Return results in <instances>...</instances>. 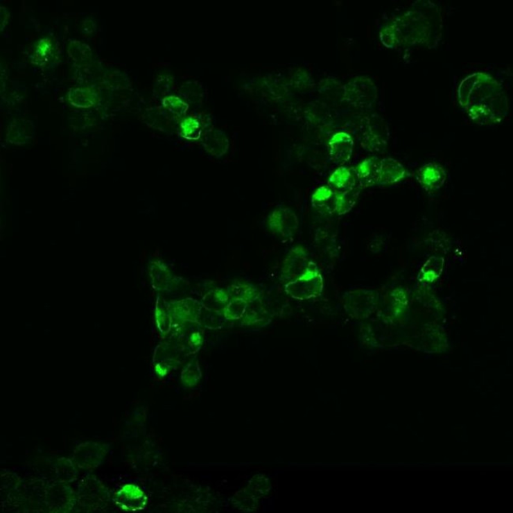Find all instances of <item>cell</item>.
I'll return each mask as SVG.
<instances>
[{
  "label": "cell",
  "mask_w": 513,
  "mask_h": 513,
  "mask_svg": "<svg viewBox=\"0 0 513 513\" xmlns=\"http://www.w3.org/2000/svg\"><path fill=\"white\" fill-rule=\"evenodd\" d=\"M412 9L399 16L380 33V39L385 47L426 46L435 48L442 35L443 19L437 5L420 2Z\"/></svg>",
  "instance_id": "1"
},
{
  "label": "cell",
  "mask_w": 513,
  "mask_h": 513,
  "mask_svg": "<svg viewBox=\"0 0 513 513\" xmlns=\"http://www.w3.org/2000/svg\"><path fill=\"white\" fill-rule=\"evenodd\" d=\"M458 98L460 107L477 124H497L510 112L508 96L503 85L487 73H473L462 80Z\"/></svg>",
  "instance_id": "2"
},
{
  "label": "cell",
  "mask_w": 513,
  "mask_h": 513,
  "mask_svg": "<svg viewBox=\"0 0 513 513\" xmlns=\"http://www.w3.org/2000/svg\"><path fill=\"white\" fill-rule=\"evenodd\" d=\"M323 278L315 262L311 261L306 271L300 277L285 284L284 292L296 300L315 299L322 293Z\"/></svg>",
  "instance_id": "3"
},
{
  "label": "cell",
  "mask_w": 513,
  "mask_h": 513,
  "mask_svg": "<svg viewBox=\"0 0 513 513\" xmlns=\"http://www.w3.org/2000/svg\"><path fill=\"white\" fill-rule=\"evenodd\" d=\"M377 98V87L368 77H356L345 85L344 99L352 106L370 107Z\"/></svg>",
  "instance_id": "4"
},
{
  "label": "cell",
  "mask_w": 513,
  "mask_h": 513,
  "mask_svg": "<svg viewBox=\"0 0 513 513\" xmlns=\"http://www.w3.org/2000/svg\"><path fill=\"white\" fill-rule=\"evenodd\" d=\"M361 146L369 152L385 150L389 139V128L384 119L370 116L363 119L361 126Z\"/></svg>",
  "instance_id": "5"
},
{
  "label": "cell",
  "mask_w": 513,
  "mask_h": 513,
  "mask_svg": "<svg viewBox=\"0 0 513 513\" xmlns=\"http://www.w3.org/2000/svg\"><path fill=\"white\" fill-rule=\"evenodd\" d=\"M267 226L275 235L288 239L297 233L299 221L292 209L281 207L272 210L268 216Z\"/></svg>",
  "instance_id": "6"
},
{
  "label": "cell",
  "mask_w": 513,
  "mask_h": 513,
  "mask_svg": "<svg viewBox=\"0 0 513 513\" xmlns=\"http://www.w3.org/2000/svg\"><path fill=\"white\" fill-rule=\"evenodd\" d=\"M311 261L309 253L304 247L296 246L290 249L282 263L281 281L286 284L300 277L306 271Z\"/></svg>",
  "instance_id": "7"
},
{
  "label": "cell",
  "mask_w": 513,
  "mask_h": 513,
  "mask_svg": "<svg viewBox=\"0 0 513 513\" xmlns=\"http://www.w3.org/2000/svg\"><path fill=\"white\" fill-rule=\"evenodd\" d=\"M415 179L426 192L434 193L446 184L447 173L440 164L431 162L418 169Z\"/></svg>",
  "instance_id": "8"
},
{
  "label": "cell",
  "mask_w": 513,
  "mask_h": 513,
  "mask_svg": "<svg viewBox=\"0 0 513 513\" xmlns=\"http://www.w3.org/2000/svg\"><path fill=\"white\" fill-rule=\"evenodd\" d=\"M354 150V141L349 134L336 133L329 141V154L331 161L340 166L349 162Z\"/></svg>",
  "instance_id": "9"
},
{
  "label": "cell",
  "mask_w": 513,
  "mask_h": 513,
  "mask_svg": "<svg viewBox=\"0 0 513 513\" xmlns=\"http://www.w3.org/2000/svg\"><path fill=\"white\" fill-rule=\"evenodd\" d=\"M202 308V302L185 298L173 302L169 311L175 320L184 323H198Z\"/></svg>",
  "instance_id": "10"
},
{
  "label": "cell",
  "mask_w": 513,
  "mask_h": 513,
  "mask_svg": "<svg viewBox=\"0 0 513 513\" xmlns=\"http://www.w3.org/2000/svg\"><path fill=\"white\" fill-rule=\"evenodd\" d=\"M407 171L397 159L386 157L380 161L377 185L395 184L406 178Z\"/></svg>",
  "instance_id": "11"
},
{
  "label": "cell",
  "mask_w": 513,
  "mask_h": 513,
  "mask_svg": "<svg viewBox=\"0 0 513 513\" xmlns=\"http://www.w3.org/2000/svg\"><path fill=\"white\" fill-rule=\"evenodd\" d=\"M380 161L377 157H369L355 168L359 189L377 185Z\"/></svg>",
  "instance_id": "12"
},
{
  "label": "cell",
  "mask_w": 513,
  "mask_h": 513,
  "mask_svg": "<svg viewBox=\"0 0 513 513\" xmlns=\"http://www.w3.org/2000/svg\"><path fill=\"white\" fill-rule=\"evenodd\" d=\"M328 186L336 192L350 191L358 187L355 168L340 166L335 170L330 175Z\"/></svg>",
  "instance_id": "13"
},
{
  "label": "cell",
  "mask_w": 513,
  "mask_h": 513,
  "mask_svg": "<svg viewBox=\"0 0 513 513\" xmlns=\"http://www.w3.org/2000/svg\"><path fill=\"white\" fill-rule=\"evenodd\" d=\"M336 195V191L328 185L320 186L313 193L312 207L324 213L335 214Z\"/></svg>",
  "instance_id": "14"
},
{
  "label": "cell",
  "mask_w": 513,
  "mask_h": 513,
  "mask_svg": "<svg viewBox=\"0 0 513 513\" xmlns=\"http://www.w3.org/2000/svg\"><path fill=\"white\" fill-rule=\"evenodd\" d=\"M225 288L230 299H242L250 304L260 299V290L252 284L236 282L229 285Z\"/></svg>",
  "instance_id": "15"
},
{
  "label": "cell",
  "mask_w": 513,
  "mask_h": 513,
  "mask_svg": "<svg viewBox=\"0 0 513 513\" xmlns=\"http://www.w3.org/2000/svg\"><path fill=\"white\" fill-rule=\"evenodd\" d=\"M230 297L226 288H216L203 296L202 304L205 309L223 313Z\"/></svg>",
  "instance_id": "16"
},
{
  "label": "cell",
  "mask_w": 513,
  "mask_h": 513,
  "mask_svg": "<svg viewBox=\"0 0 513 513\" xmlns=\"http://www.w3.org/2000/svg\"><path fill=\"white\" fill-rule=\"evenodd\" d=\"M360 191L361 189L357 187L355 189L347 191H336L335 214L345 215L349 213L355 207Z\"/></svg>",
  "instance_id": "17"
},
{
  "label": "cell",
  "mask_w": 513,
  "mask_h": 513,
  "mask_svg": "<svg viewBox=\"0 0 513 513\" xmlns=\"http://www.w3.org/2000/svg\"><path fill=\"white\" fill-rule=\"evenodd\" d=\"M249 305L246 301L231 299L229 304L225 307L223 316L226 319V321L241 320L245 313H246Z\"/></svg>",
  "instance_id": "18"
},
{
  "label": "cell",
  "mask_w": 513,
  "mask_h": 513,
  "mask_svg": "<svg viewBox=\"0 0 513 513\" xmlns=\"http://www.w3.org/2000/svg\"><path fill=\"white\" fill-rule=\"evenodd\" d=\"M151 276L154 287L158 290L166 289L173 281L172 275L162 263H153L151 268Z\"/></svg>",
  "instance_id": "19"
},
{
  "label": "cell",
  "mask_w": 513,
  "mask_h": 513,
  "mask_svg": "<svg viewBox=\"0 0 513 513\" xmlns=\"http://www.w3.org/2000/svg\"><path fill=\"white\" fill-rule=\"evenodd\" d=\"M225 321H226V319L224 318L223 313L209 311L203 307L198 324L209 329H218L221 328L222 324H224Z\"/></svg>",
  "instance_id": "20"
},
{
  "label": "cell",
  "mask_w": 513,
  "mask_h": 513,
  "mask_svg": "<svg viewBox=\"0 0 513 513\" xmlns=\"http://www.w3.org/2000/svg\"><path fill=\"white\" fill-rule=\"evenodd\" d=\"M269 313L261 306H254L249 305L248 309L241 319L246 324H259L266 320H269Z\"/></svg>",
  "instance_id": "21"
},
{
  "label": "cell",
  "mask_w": 513,
  "mask_h": 513,
  "mask_svg": "<svg viewBox=\"0 0 513 513\" xmlns=\"http://www.w3.org/2000/svg\"><path fill=\"white\" fill-rule=\"evenodd\" d=\"M443 267V259L439 258H431L426 262V265L421 270L423 277L425 280H435L441 275Z\"/></svg>",
  "instance_id": "22"
},
{
  "label": "cell",
  "mask_w": 513,
  "mask_h": 513,
  "mask_svg": "<svg viewBox=\"0 0 513 513\" xmlns=\"http://www.w3.org/2000/svg\"><path fill=\"white\" fill-rule=\"evenodd\" d=\"M157 320L159 328H161L163 331H168L171 327L172 316L170 315V313L168 315V313L163 309V307L158 306L157 308Z\"/></svg>",
  "instance_id": "23"
},
{
  "label": "cell",
  "mask_w": 513,
  "mask_h": 513,
  "mask_svg": "<svg viewBox=\"0 0 513 513\" xmlns=\"http://www.w3.org/2000/svg\"><path fill=\"white\" fill-rule=\"evenodd\" d=\"M49 50L50 42L48 40H43V41L40 42L37 45V55L41 57V58H44V57L49 53Z\"/></svg>",
  "instance_id": "24"
}]
</instances>
